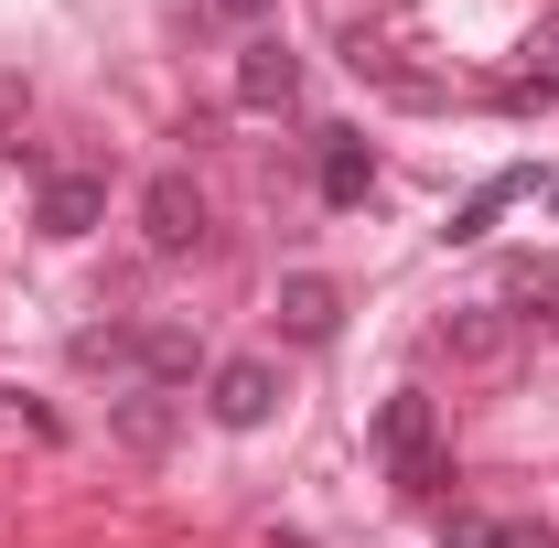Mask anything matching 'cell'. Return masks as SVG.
I'll return each mask as SVG.
<instances>
[{
  "label": "cell",
  "instance_id": "9c48e42d",
  "mask_svg": "<svg viewBox=\"0 0 559 548\" xmlns=\"http://www.w3.org/2000/svg\"><path fill=\"white\" fill-rule=\"evenodd\" d=\"M108 430H119L130 452H173V388H130V398L108 409Z\"/></svg>",
  "mask_w": 559,
  "mask_h": 548
},
{
  "label": "cell",
  "instance_id": "7a4b0ae2",
  "mask_svg": "<svg viewBox=\"0 0 559 548\" xmlns=\"http://www.w3.org/2000/svg\"><path fill=\"white\" fill-rule=\"evenodd\" d=\"M140 237H151L162 259H194V248H205V183H194V172H151V183H140Z\"/></svg>",
  "mask_w": 559,
  "mask_h": 548
},
{
  "label": "cell",
  "instance_id": "3957f363",
  "mask_svg": "<svg viewBox=\"0 0 559 548\" xmlns=\"http://www.w3.org/2000/svg\"><path fill=\"white\" fill-rule=\"evenodd\" d=\"M205 409H215V430H259V419L280 409V366H270V355H226V366H205Z\"/></svg>",
  "mask_w": 559,
  "mask_h": 548
},
{
  "label": "cell",
  "instance_id": "5bb4252c",
  "mask_svg": "<svg viewBox=\"0 0 559 548\" xmlns=\"http://www.w3.org/2000/svg\"><path fill=\"white\" fill-rule=\"evenodd\" d=\"M506 301H538L527 323H549V301H559V270H549V259H516V270H506Z\"/></svg>",
  "mask_w": 559,
  "mask_h": 548
},
{
  "label": "cell",
  "instance_id": "30bf717a",
  "mask_svg": "<svg viewBox=\"0 0 559 548\" xmlns=\"http://www.w3.org/2000/svg\"><path fill=\"white\" fill-rule=\"evenodd\" d=\"M366 194H377V151H366V140H323V205H366Z\"/></svg>",
  "mask_w": 559,
  "mask_h": 548
},
{
  "label": "cell",
  "instance_id": "2e32d148",
  "mask_svg": "<svg viewBox=\"0 0 559 548\" xmlns=\"http://www.w3.org/2000/svg\"><path fill=\"white\" fill-rule=\"evenodd\" d=\"M215 11H226V22H270L280 0H215Z\"/></svg>",
  "mask_w": 559,
  "mask_h": 548
},
{
  "label": "cell",
  "instance_id": "6da1fadb",
  "mask_svg": "<svg viewBox=\"0 0 559 548\" xmlns=\"http://www.w3.org/2000/svg\"><path fill=\"white\" fill-rule=\"evenodd\" d=\"M366 441H377V463H388V474L409 484V495L452 484V463H441V409H430L419 388H399V398L377 409V430H366Z\"/></svg>",
  "mask_w": 559,
  "mask_h": 548
},
{
  "label": "cell",
  "instance_id": "8992f818",
  "mask_svg": "<svg viewBox=\"0 0 559 548\" xmlns=\"http://www.w3.org/2000/svg\"><path fill=\"white\" fill-rule=\"evenodd\" d=\"M334 323H345V290L334 279H312V270L280 279V334L290 344H334Z\"/></svg>",
  "mask_w": 559,
  "mask_h": 548
},
{
  "label": "cell",
  "instance_id": "8fae6325",
  "mask_svg": "<svg viewBox=\"0 0 559 548\" xmlns=\"http://www.w3.org/2000/svg\"><path fill=\"white\" fill-rule=\"evenodd\" d=\"M441 344H452V355H474V366H485V355H506V301H474V312H452V323H441Z\"/></svg>",
  "mask_w": 559,
  "mask_h": 548
},
{
  "label": "cell",
  "instance_id": "4fadbf2b",
  "mask_svg": "<svg viewBox=\"0 0 559 548\" xmlns=\"http://www.w3.org/2000/svg\"><path fill=\"white\" fill-rule=\"evenodd\" d=\"M130 334H140V323H86L66 355H75V366H130Z\"/></svg>",
  "mask_w": 559,
  "mask_h": 548
},
{
  "label": "cell",
  "instance_id": "ac0fdd59",
  "mask_svg": "<svg viewBox=\"0 0 559 548\" xmlns=\"http://www.w3.org/2000/svg\"><path fill=\"white\" fill-rule=\"evenodd\" d=\"M11 119H22V75H0V130H11Z\"/></svg>",
  "mask_w": 559,
  "mask_h": 548
},
{
  "label": "cell",
  "instance_id": "5b68a950",
  "mask_svg": "<svg viewBox=\"0 0 559 548\" xmlns=\"http://www.w3.org/2000/svg\"><path fill=\"white\" fill-rule=\"evenodd\" d=\"M237 97H248V108H290V97H301V55H290L280 33H248V44H237Z\"/></svg>",
  "mask_w": 559,
  "mask_h": 548
},
{
  "label": "cell",
  "instance_id": "9a60e30c",
  "mask_svg": "<svg viewBox=\"0 0 559 548\" xmlns=\"http://www.w3.org/2000/svg\"><path fill=\"white\" fill-rule=\"evenodd\" d=\"M527 55H549V65L527 75V86H516V97H559V11H549V22H538V44H527Z\"/></svg>",
  "mask_w": 559,
  "mask_h": 548
},
{
  "label": "cell",
  "instance_id": "277c9868",
  "mask_svg": "<svg viewBox=\"0 0 559 548\" xmlns=\"http://www.w3.org/2000/svg\"><path fill=\"white\" fill-rule=\"evenodd\" d=\"M194 366H205V334H194V323H140L130 334V377L140 388H183Z\"/></svg>",
  "mask_w": 559,
  "mask_h": 548
},
{
  "label": "cell",
  "instance_id": "52a82bcc",
  "mask_svg": "<svg viewBox=\"0 0 559 548\" xmlns=\"http://www.w3.org/2000/svg\"><path fill=\"white\" fill-rule=\"evenodd\" d=\"M97 215H108V183H97V172H55V183L33 194V226H44V237H86Z\"/></svg>",
  "mask_w": 559,
  "mask_h": 548
},
{
  "label": "cell",
  "instance_id": "7c38bea8",
  "mask_svg": "<svg viewBox=\"0 0 559 548\" xmlns=\"http://www.w3.org/2000/svg\"><path fill=\"white\" fill-rule=\"evenodd\" d=\"M516 194H527V172H495V183H485V194H474V205H463V215H452L441 237H452V248H474V237H485V226H495V215H506V205H516Z\"/></svg>",
  "mask_w": 559,
  "mask_h": 548
},
{
  "label": "cell",
  "instance_id": "ba28073f",
  "mask_svg": "<svg viewBox=\"0 0 559 548\" xmlns=\"http://www.w3.org/2000/svg\"><path fill=\"white\" fill-rule=\"evenodd\" d=\"M441 548H559L538 516H485V505H452L441 516Z\"/></svg>",
  "mask_w": 559,
  "mask_h": 548
},
{
  "label": "cell",
  "instance_id": "e0dca14e",
  "mask_svg": "<svg viewBox=\"0 0 559 548\" xmlns=\"http://www.w3.org/2000/svg\"><path fill=\"white\" fill-rule=\"evenodd\" d=\"M11 419H33V430H55V419H44V409H22V398H11V388H0V430H11Z\"/></svg>",
  "mask_w": 559,
  "mask_h": 548
}]
</instances>
